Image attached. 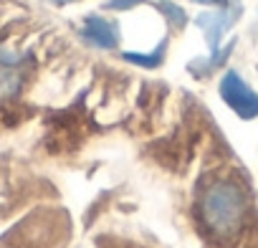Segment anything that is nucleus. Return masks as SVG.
I'll return each instance as SVG.
<instances>
[{
  "label": "nucleus",
  "mask_w": 258,
  "mask_h": 248,
  "mask_svg": "<svg viewBox=\"0 0 258 248\" xmlns=\"http://www.w3.org/2000/svg\"><path fill=\"white\" fill-rule=\"evenodd\" d=\"M238 18H240V6H235V3H225V6H218V11L198 16V26L203 28V33H205V38H208L213 51L220 48V41H223L225 31Z\"/></svg>",
  "instance_id": "nucleus-4"
},
{
  "label": "nucleus",
  "mask_w": 258,
  "mask_h": 248,
  "mask_svg": "<svg viewBox=\"0 0 258 248\" xmlns=\"http://www.w3.org/2000/svg\"><path fill=\"white\" fill-rule=\"evenodd\" d=\"M220 96L240 119H255L258 116V94L243 81V76L238 71H225L223 74Z\"/></svg>",
  "instance_id": "nucleus-2"
},
{
  "label": "nucleus",
  "mask_w": 258,
  "mask_h": 248,
  "mask_svg": "<svg viewBox=\"0 0 258 248\" xmlns=\"http://www.w3.org/2000/svg\"><path fill=\"white\" fill-rule=\"evenodd\" d=\"M192 3H200V6H225L228 0H192Z\"/></svg>",
  "instance_id": "nucleus-9"
},
{
  "label": "nucleus",
  "mask_w": 258,
  "mask_h": 248,
  "mask_svg": "<svg viewBox=\"0 0 258 248\" xmlns=\"http://www.w3.org/2000/svg\"><path fill=\"white\" fill-rule=\"evenodd\" d=\"M157 8L165 13V18L172 23V26H177V28H182L185 26V21H187V16H185V11L180 8V6H175V3H170V0H160L157 3Z\"/></svg>",
  "instance_id": "nucleus-7"
},
{
  "label": "nucleus",
  "mask_w": 258,
  "mask_h": 248,
  "mask_svg": "<svg viewBox=\"0 0 258 248\" xmlns=\"http://www.w3.org/2000/svg\"><path fill=\"white\" fill-rule=\"evenodd\" d=\"M81 38L101 51H111L119 46V26L104 16H86L81 26Z\"/></svg>",
  "instance_id": "nucleus-5"
},
{
  "label": "nucleus",
  "mask_w": 258,
  "mask_h": 248,
  "mask_svg": "<svg viewBox=\"0 0 258 248\" xmlns=\"http://www.w3.org/2000/svg\"><path fill=\"white\" fill-rule=\"evenodd\" d=\"M53 3H58V6H63V3H74V0H53Z\"/></svg>",
  "instance_id": "nucleus-10"
},
{
  "label": "nucleus",
  "mask_w": 258,
  "mask_h": 248,
  "mask_svg": "<svg viewBox=\"0 0 258 248\" xmlns=\"http://www.w3.org/2000/svg\"><path fill=\"white\" fill-rule=\"evenodd\" d=\"M140 3H142V0H106L104 8L106 11H129V8H135Z\"/></svg>",
  "instance_id": "nucleus-8"
},
{
  "label": "nucleus",
  "mask_w": 258,
  "mask_h": 248,
  "mask_svg": "<svg viewBox=\"0 0 258 248\" xmlns=\"http://www.w3.org/2000/svg\"><path fill=\"white\" fill-rule=\"evenodd\" d=\"M248 213V200L238 182L233 180H213L198 200V215L205 230L218 235L220 240L233 238L245 220Z\"/></svg>",
  "instance_id": "nucleus-1"
},
{
  "label": "nucleus",
  "mask_w": 258,
  "mask_h": 248,
  "mask_svg": "<svg viewBox=\"0 0 258 248\" xmlns=\"http://www.w3.org/2000/svg\"><path fill=\"white\" fill-rule=\"evenodd\" d=\"M26 74H28V56L11 48H0V99L16 96L26 81Z\"/></svg>",
  "instance_id": "nucleus-3"
},
{
  "label": "nucleus",
  "mask_w": 258,
  "mask_h": 248,
  "mask_svg": "<svg viewBox=\"0 0 258 248\" xmlns=\"http://www.w3.org/2000/svg\"><path fill=\"white\" fill-rule=\"evenodd\" d=\"M165 51H167V38L155 48V51H150V53H124V61H129V64H137V66H142V69H157L160 64H162V58H165Z\"/></svg>",
  "instance_id": "nucleus-6"
}]
</instances>
